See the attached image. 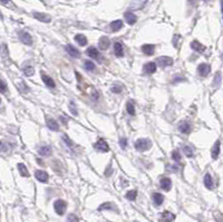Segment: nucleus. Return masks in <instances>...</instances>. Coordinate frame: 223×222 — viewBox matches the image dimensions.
<instances>
[{"instance_id":"f257e3e1","label":"nucleus","mask_w":223,"mask_h":222,"mask_svg":"<svg viewBox=\"0 0 223 222\" xmlns=\"http://www.w3.org/2000/svg\"><path fill=\"white\" fill-rule=\"evenodd\" d=\"M134 146L138 152H144V151H148L152 147V142L151 139H137Z\"/></svg>"},{"instance_id":"f03ea898","label":"nucleus","mask_w":223,"mask_h":222,"mask_svg":"<svg viewBox=\"0 0 223 222\" xmlns=\"http://www.w3.org/2000/svg\"><path fill=\"white\" fill-rule=\"evenodd\" d=\"M66 208H67V204H66V202H65L64 200H57V201H55V203H54V209H55L57 214L59 215L64 214L65 211H66Z\"/></svg>"},{"instance_id":"7ed1b4c3","label":"nucleus","mask_w":223,"mask_h":222,"mask_svg":"<svg viewBox=\"0 0 223 222\" xmlns=\"http://www.w3.org/2000/svg\"><path fill=\"white\" fill-rule=\"evenodd\" d=\"M18 37L20 39V42H23V44H25V45L28 46L33 45V37H31V35L29 33H27V31H19Z\"/></svg>"},{"instance_id":"20e7f679","label":"nucleus","mask_w":223,"mask_h":222,"mask_svg":"<svg viewBox=\"0 0 223 222\" xmlns=\"http://www.w3.org/2000/svg\"><path fill=\"white\" fill-rule=\"evenodd\" d=\"M94 147L96 151H99V152H104V153H106V152H108L110 151V146H108V144L106 143L105 139H99L96 143L94 144Z\"/></svg>"},{"instance_id":"39448f33","label":"nucleus","mask_w":223,"mask_h":222,"mask_svg":"<svg viewBox=\"0 0 223 222\" xmlns=\"http://www.w3.org/2000/svg\"><path fill=\"white\" fill-rule=\"evenodd\" d=\"M157 64H159L162 68L169 67L171 65H173V59H172L171 57H166V56L159 57V58H157Z\"/></svg>"},{"instance_id":"423d86ee","label":"nucleus","mask_w":223,"mask_h":222,"mask_svg":"<svg viewBox=\"0 0 223 222\" xmlns=\"http://www.w3.org/2000/svg\"><path fill=\"white\" fill-rule=\"evenodd\" d=\"M33 16H34V18H36L42 23H50L51 21V17L47 14H44V12H33Z\"/></svg>"},{"instance_id":"0eeeda50","label":"nucleus","mask_w":223,"mask_h":222,"mask_svg":"<svg viewBox=\"0 0 223 222\" xmlns=\"http://www.w3.org/2000/svg\"><path fill=\"white\" fill-rule=\"evenodd\" d=\"M197 70H199V74L202 77H206L211 72V66L209 64H200L197 67Z\"/></svg>"},{"instance_id":"6e6552de","label":"nucleus","mask_w":223,"mask_h":222,"mask_svg":"<svg viewBox=\"0 0 223 222\" xmlns=\"http://www.w3.org/2000/svg\"><path fill=\"white\" fill-rule=\"evenodd\" d=\"M174 219H175V215L173 213H171L170 211H164L160 217L161 222H173Z\"/></svg>"},{"instance_id":"1a4fd4ad","label":"nucleus","mask_w":223,"mask_h":222,"mask_svg":"<svg viewBox=\"0 0 223 222\" xmlns=\"http://www.w3.org/2000/svg\"><path fill=\"white\" fill-rule=\"evenodd\" d=\"M35 177L39 182H42V183H45V182L48 181V174L46 173L45 171H42V170H38V171L35 172Z\"/></svg>"},{"instance_id":"9d476101","label":"nucleus","mask_w":223,"mask_h":222,"mask_svg":"<svg viewBox=\"0 0 223 222\" xmlns=\"http://www.w3.org/2000/svg\"><path fill=\"white\" fill-rule=\"evenodd\" d=\"M160 185L161 188L164 190V191H170L171 188H172V181L169 179V177H163L160 181Z\"/></svg>"},{"instance_id":"9b49d317","label":"nucleus","mask_w":223,"mask_h":222,"mask_svg":"<svg viewBox=\"0 0 223 222\" xmlns=\"http://www.w3.org/2000/svg\"><path fill=\"white\" fill-rule=\"evenodd\" d=\"M66 52H67V53H68L72 57H74V58H78V57L80 56L79 50L76 48V47H74L73 45L66 46Z\"/></svg>"},{"instance_id":"f8f14e48","label":"nucleus","mask_w":223,"mask_h":222,"mask_svg":"<svg viewBox=\"0 0 223 222\" xmlns=\"http://www.w3.org/2000/svg\"><path fill=\"white\" fill-rule=\"evenodd\" d=\"M155 70H156V64L155 63H147V64L144 65L143 67V72L145 73V74H148V75H151V74H153V73H155Z\"/></svg>"},{"instance_id":"ddd939ff","label":"nucleus","mask_w":223,"mask_h":222,"mask_svg":"<svg viewBox=\"0 0 223 222\" xmlns=\"http://www.w3.org/2000/svg\"><path fill=\"white\" fill-rule=\"evenodd\" d=\"M178 130H180V132L183 133V134H189V133L191 132V126H190V124L186 120H183V122H181L180 125H178Z\"/></svg>"},{"instance_id":"4468645a","label":"nucleus","mask_w":223,"mask_h":222,"mask_svg":"<svg viewBox=\"0 0 223 222\" xmlns=\"http://www.w3.org/2000/svg\"><path fill=\"white\" fill-rule=\"evenodd\" d=\"M114 53L117 57H123L124 56V48L121 42H115L114 44Z\"/></svg>"},{"instance_id":"2eb2a0df","label":"nucleus","mask_w":223,"mask_h":222,"mask_svg":"<svg viewBox=\"0 0 223 222\" xmlns=\"http://www.w3.org/2000/svg\"><path fill=\"white\" fill-rule=\"evenodd\" d=\"M142 52H143L145 55L151 56V55H153V54H154V52H155V46L151 45V44L143 45V46H142Z\"/></svg>"},{"instance_id":"dca6fc26","label":"nucleus","mask_w":223,"mask_h":222,"mask_svg":"<svg viewBox=\"0 0 223 222\" xmlns=\"http://www.w3.org/2000/svg\"><path fill=\"white\" fill-rule=\"evenodd\" d=\"M191 47H192V49H194L195 52H199V53H204L205 52V46L202 45L200 42H197V40H194V42H192V44H191Z\"/></svg>"},{"instance_id":"f3484780","label":"nucleus","mask_w":223,"mask_h":222,"mask_svg":"<svg viewBox=\"0 0 223 222\" xmlns=\"http://www.w3.org/2000/svg\"><path fill=\"white\" fill-rule=\"evenodd\" d=\"M220 144H221V142H220V139H218V141L215 142V144L213 145V147H212L211 154H212V158H213V160H216V158H218V156H219Z\"/></svg>"},{"instance_id":"a211bd4d","label":"nucleus","mask_w":223,"mask_h":222,"mask_svg":"<svg viewBox=\"0 0 223 222\" xmlns=\"http://www.w3.org/2000/svg\"><path fill=\"white\" fill-rule=\"evenodd\" d=\"M86 54L91 58H94V59L99 60V52L95 47H89V48L86 50Z\"/></svg>"},{"instance_id":"6ab92c4d","label":"nucleus","mask_w":223,"mask_h":222,"mask_svg":"<svg viewBox=\"0 0 223 222\" xmlns=\"http://www.w3.org/2000/svg\"><path fill=\"white\" fill-rule=\"evenodd\" d=\"M42 82L46 84V86L50 87V88H54V87L56 86V84H55V82H54V79L51 78V77H49L48 75H45V74H42Z\"/></svg>"},{"instance_id":"aec40b11","label":"nucleus","mask_w":223,"mask_h":222,"mask_svg":"<svg viewBox=\"0 0 223 222\" xmlns=\"http://www.w3.org/2000/svg\"><path fill=\"white\" fill-rule=\"evenodd\" d=\"M124 17H125V19H126V21H127L129 25H134L137 20V17L134 15L133 12H125Z\"/></svg>"},{"instance_id":"412c9836","label":"nucleus","mask_w":223,"mask_h":222,"mask_svg":"<svg viewBox=\"0 0 223 222\" xmlns=\"http://www.w3.org/2000/svg\"><path fill=\"white\" fill-rule=\"evenodd\" d=\"M110 39L107 37H102L101 39H99L98 42V45H99V49H102V50H106V49L110 47Z\"/></svg>"},{"instance_id":"4be33fe9","label":"nucleus","mask_w":223,"mask_h":222,"mask_svg":"<svg viewBox=\"0 0 223 222\" xmlns=\"http://www.w3.org/2000/svg\"><path fill=\"white\" fill-rule=\"evenodd\" d=\"M38 153L42 155V156H49L51 154V147L48 146V145H45V146H40L39 150H38Z\"/></svg>"},{"instance_id":"5701e85b","label":"nucleus","mask_w":223,"mask_h":222,"mask_svg":"<svg viewBox=\"0 0 223 222\" xmlns=\"http://www.w3.org/2000/svg\"><path fill=\"white\" fill-rule=\"evenodd\" d=\"M47 126H48V128H49L50 131H58L59 130V125H58V123H57L56 120H53V118H48L47 120Z\"/></svg>"},{"instance_id":"b1692460","label":"nucleus","mask_w":223,"mask_h":222,"mask_svg":"<svg viewBox=\"0 0 223 222\" xmlns=\"http://www.w3.org/2000/svg\"><path fill=\"white\" fill-rule=\"evenodd\" d=\"M152 198H153V201H154L155 205H161V204L163 203V201H164V196L161 194V193H153V195H152Z\"/></svg>"},{"instance_id":"393cba45","label":"nucleus","mask_w":223,"mask_h":222,"mask_svg":"<svg viewBox=\"0 0 223 222\" xmlns=\"http://www.w3.org/2000/svg\"><path fill=\"white\" fill-rule=\"evenodd\" d=\"M204 185L208 189H210V190H212L213 186H214V184H213V180H212V177L209 173H206L204 175Z\"/></svg>"},{"instance_id":"a878e982","label":"nucleus","mask_w":223,"mask_h":222,"mask_svg":"<svg viewBox=\"0 0 223 222\" xmlns=\"http://www.w3.org/2000/svg\"><path fill=\"white\" fill-rule=\"evenodd\" d=\"M75 42L80 46H86L87 45V38L82 34H78L75 36Z\"/></svg>"},{"instance_id":"bb28decb","label":"nucleus","mask_w":223,"mask_h":222,"mask_svg":"<svg viewBox=\"0 0 223 222\" xmlns=\"http://www.w3.org/2000/svg\"><path fill=\"white\" fill-rule=\"evenodd\" d=\"M17 166H18V171H19V173H20V175H21V177H29L28 170H27V167L25 166V164H23V163H19Z\"/></svg>"},{"instance_id":"cd10ccee","label":"nucleus","mask_w":223,"mask_h":222,"mask_svg":"<svg viewBox=\"0 0 223 222\" xmlns=\"http://www.w3.org/2000/svg\"><path fill=\"white\" fill-rule=\"evenodd\" d=\"M122 27H123V21L122 20H115V21L110 23V29L113 31H118L119 29H122Z\"/></svg>"},{"instance_id":"c85d7f7f","label":"nucleus","mask_w":223,"mask_h":222,"mask_svg":"<svg viewBox=\"0 0 223 222\" xmlns=\"http://www.w3.org/2000/svg\"><path fill=\"white\" fill-rule=\"evenodd\" d=\"M103 210H116V208H115L114 203H112V202H105V203H103L98 208V211H103Z\"/></svg>"},{"instance_id":"c756f323","label":"nucleus","mask_w":223,"mask_h":222,"mask_svg":"<svg viewBox=\"0 0 223 222\" xmlns=\"http://www.w3.org/2000/svg\"><path fill=\"white\" fill-rule=\"evenodd\" d=\"M126 111H127V113H129V115H135V105H134L133 101H129V102L126 104Z\"/></svg>"},{"instance_id":"7c9ffc66","label":"nucleus","mask_w":223,"mask_h":222,"mask_svg":"<svg viewBox=\"0 0 223 222\" xmlns=\"http://www.w3.org/2000/svg\"><path fill=\"white\" fill-rule=\"evenodd\" d=\"M136 196H137L136 190H131V191H129V192L126 193V199L129 200V201H134V200L136 199Z\"/></svg>"},{"instance_id":"2f4dec72","label":"nucleus","mask_w":223,"mask_h":222,"mask_svg":"<svg viewBox=\"0 0 223 222\" xmlns=\"http://www.w3.org/2000/svg\"><path fill=\"white\" fill-rule=\"evenodd\" d=\"M23 74L26 76H33L35 73V69L33 66H25V67L23 68Z\"/></svg>"},{"instance_id":"473e14b6","label":"nucleus","mask_w":223,"mask_h":222,"mask_svg":"<svg viewBox=\"0 0 223 222\" xmlns=\"http://www.w3.org/2000/svg\"><path fill=\"white\" fill-rule=\"evenodd\" d=\"M183 151H184V153H185V155L187 158H192L193 155H194L193 149L191 146H189V145H185V146L183 147Z\"/></svg>"},{"instance_id":"72a5a7b5","label":"nucleus","mask_w":223,"mask_h":222,"mask_svg":"<svg viewBox=\"0 0 223 222\" xmlns=\"http://www.w3.org/2000/svg\"><path fill=\"white\" fill-rule=\"evenodd\" d=\"M85 68H86L87 70L93 72V70H95V64L93 61H91V60H86L85 61Z\"/></svg>"},{"instance_id":"f704fd0d","label":"nucleus","mask_w":223,"mask_h":222,"mask_svg":"<svg viewBox=\"0 0 223 222\" xmlns=\"http://www.w3.org/2000/svg\"><path fill=\"white\" fill-rule=\"evenodd\" d=\"M10 149V145L6 142H0V152H8Z\"/></svg>"},{"instance_id":"c9c22d12","label":"nucleus","mask_w":223,"mask_h":222,"mask_svg":"<svg viewBox=\"0 0 223 222\" xmlns=\"http://www.w3.org/2000/svg\"><path fill=\"white\" fill-rule=\"evenodd\" d=\"M172 158H173V160L175 162H180L181 161V154H180V152L178 151H173L172 152Z\"/></svg>"},{"instance_id":"e433bc0d","label":"nucleus","mask_w":223,"mask_h":222,"mask_svg":"<svg viewBox=\"0 0 223 222\" xmlns=\"http://www.w3.org/2000/svg\"><path fill=\"white\" fill-rule=\"evenodd\" d=\"M68 107H69V111L72 112V114H74L75 116L77 115V114H78V112H77V108H76V105H75V103H74V102H70V103H69V106H68Z\"/></svg>"},{"instance_id":"4c0bfd02","label":"nucleus","mask_w":223,"mask_h":222,"mask_svg":"<svg viewBox=\"0 0 223 222\" xmlns=\"http://www.w3.org/2000/svg\"><path fill=\"white\" fill-rule=\"evenodd\" d=\"M0 92H1V93L7 92V84H6V82L2 80V79H0Z\"/></svg>"},{"instance_id":"58836bf2","label":"nucleus","mask_w":223,"mask_h":222,"mask_svg":"<svg viewBox=\"0 0 223 222\" xmlns=\"http://www.w3.org/2000/svg\"><path fill=\"white\" fill-rule=\"evenodd\" d=\"M122 90H123V87H122L121 85H114V86L112 87V92H113V93L119 94V93H122Z\"/></svg>"},{"instance_id":"ea45409f","label":"nucleus","mask_w":223,"mask_h":222,"mask_svg":"<svg viewBox=\"0 0 223 222\" xmlns=\"http://www.w3.org/2000/svg\"><path fill=\"white\" fill-rule=\"evenodd\" d=\"M67 222H79V220L75 214H69L67 218Z\"/></svg>"},{"instance_id":"a19ab883","label":"nucleus","mask_w":223,"mask_h":222,"mask_svg":"<svg viewBox=\"0 0 223 222\" xmlns=\"http://www.w3.org/2000/svg\"><path fill=\"white\" fill-rule=\"evenodd\" d=\"M178 40H181V36H180V35H175L173 38V46L174 47H178Z\"/></svg>"},{"instance_id":"79ce46f5","label":"nucleus","mask_w":223,"mask_h":222,"mask_svg":"<svg viewBox=\"0 0 223 222\" xmlns=\"http://www.w3.org/2000/svg\"><path fill=\"white\" fill-rule=\"evenodd\" d=\"M112 173H113V169H112V164H110V165L107 166L105 170V175L106 177H110Z\"/></svg>"},{"instance_id":"37998d69","label":"nucleus","mask_w":223,"mask_h":222,"mask_svg":"<svg viewBox=\"0 0 223 222\" xmlns=\"http://www.w3.org/2000/svg\"><path fill=\"white\" fill-rule=\"evenodd\" d=\"M119 144H121V146H122V149H126L127 147V139H119Z\"/></svg>"},{"instance_id":"c03bdc74","label":"nucleus","mask_w":223,"mask_h":222,"mask_svg":"<svg viewBox=\"0 0 223 222\" xmlns=\"http://www.w3.org/2000/svg\"><path fill=\"white\" fill-rule=\"evenodd\" d=\"M0 2L5 6H9V5H11V0H0Z\"/></svg>"},{"instance_id":"a18cd8bd","label":"nucleus","mask_w":223,"mask_h":222,"mask_svg":"<svg viewBox=\"0 0 223 222\" xmlns=\"http://www.w3.org/2000/svg\"><path fill=\"white\" fill-rule=\"evenodd\" d=\"M0 19H2V15H1V12H0Z\"/></svg>"},{"instance_id":"49530a36","label":"nucleus","mask_w":223,"mask_h":222,"mask_svg":"<svg viewBox=\"0 0 223 222\" xmlns=\"http://www.w3.org/2000/svg\"><path fill=\"white\" fill-rule=\"evenodd\" d=\"M0 103H1V99H0Z\"/></svg>"},{"instance_id":"de8ad7c7","label":"nucleus","mask_w":223,"mask_h":222,"mask_svg":"<svg viewBox=\"0 0 223 222\" xmlns=\"http://www.w3.org/2000/svg\"><path fill=\"white\" fill-rule=\"evenodd\" d=\"M135 222H137V221H135Z\"/></svg>"},{"instance_id":"09e8293b","label":"nucleus","mask_w":223,"mask_h":222,"mask_svg":"<svg viewBox=\"0 0 223 222\" xmlns=\"http://www.w3.org/2000/svg\"><path fill=\"white\" fill-rule=\"evenodd\" d=\"M204 1H205V0H204Z\"/></svg>"}]
</instances>
